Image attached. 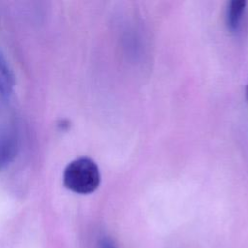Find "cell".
Instances as JSON below:
<instances>
[{"mask_svg": "<svg viewBox=\"0 0 248 248\" xmlns=\"http://www.w3.org/2000/svg\"><path fill=\"white\" fill-rule=\"evenodd\" d=\"M246 98H247V100H248V84H247V86H246Z\"/></svg>", "mask_w": 248, "mask_h": 248, "instance_id": "cell-6", "label": "cell"}, {"mask_svg": "<svg viewBox=\"0 0 248 248\" xmlns=\"http://www.w3.org/2000/svg\"><path fill=\"white\" fill-rule=\"evenodd\" d=\"M101 174L97 164L90 158H78L66 167L63 173L65 187L78 194H90L100 185Z\"/></svg>", "mask_w": 248, "mask_h": 248, "instance_id": "cell-1", "label": "cell"}, {"mask_svg": "<svg viewBox=\"0 0 248 248\" xmlns=\"http://www.w3.org/2000/svg\"><path fill=\"white\" fill-rule=\"evenodd\" d=\"M15 84L13 72L5 59L0 53V92L4 96H9L13 91Z\"/></svg>", "mask_w": 248, "mask_h": 248, "instance_id": "cell-4", "label": "cell"}, {"mask_svg": "<svg viewBox=\"0 0 248 248\" xmlns=\"http://www.w3.org/2000/svg\"><path fill=\"white\" fill-rule=\"evenodd\" d=\"M246 7L245 0H232L229 3L226 14V20L228 27L232 31L237 30L242 18L243 12Z\"/></svg>", "mask_w": 248, "mask_h": 248, "instance_id": "cell-3", "label": "cell"}, {"mask_svg": "<svg viewBox=\"0 0 248 248\" xmlns=\"http://www.w3.org/2000/svg\"><path fill=\"white\" fill-rule=\"evenodd\" d=\"M17 141L13 133H0V169L9 164L16 156Z\"/></svg>", "mask_w": 248, "mask_h": 248, "instance_id": "cell-2", "label": "cell"}, {"mask_svg": "<svg viewBox=\"0 0 248 248\" xmlns=\"http://www.w3.org/2000/svg\"><path fill=\"white\" fill-rule=\"evenodd\" d=\"M99 248H116V246L109 238L104 237L99 241Z\"/></svg>", "mask_w": 248, "mask_h": 248, "instance_id": "cell-5", "label": "cell"}]
</instances>
